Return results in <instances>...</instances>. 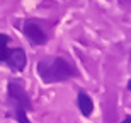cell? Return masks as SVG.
<instances>
[{
  "label": "cell",
  "mask_w": 131,
  "mask_h": 123,
  "mask_svg": "<svg viewBox=\"0 0 131 123\" xmlns=\"http://www.w3.org/2000/svg\"><path fill=\"white\" fill-rule=\"evenodd\" d=\"M123 123H131V116L128 115V116H124V120H123Z\"/></svg>",
  "instance_id": "obj_8"
},
{
  "label": "cell",
  "mask_w": 131,
  "mask_h": 123,
  "mask_svg": "<svg viewBox=\"0 0 131 123\" xmlns=\"http://www.w3.org/2000/svg\"><path fill=\"white\" fill-rule=\"evenodd\" d=\"M5 62L9 63V67L12 70H22L26 67V62H27V58H26V53L24 50L20 48H15L12 50V51H9V55H7V58H5Z\"/></svg>",
  "instance_id": "obj_4"
},
{
  "label": "cell",
  "mask_w": 131,
  "mask_h": 123,
  "mask_svg": "<svg viewBox=\"0 0 131 123\" xmlns=\"http://www.w3.org/2000/svg\"><path fill=\"white\" fill-rule=\"evenodd\" d=\"M24 34L26 38L34 44H44L46 43V34H44V31L39 27L36 22L32 21H27L24 24Z\"/></svg>",
  "instance_id": "obj_3"
},
{
  "label": "cell",
  "mask_w": 131,
  "mask_h": 123,
  "mask_svg": "<svg viewBox=\"0 0 131 123\" xmlns=\"http://www.w3.org/2000/svg\"><path fill=\"white\" fill-rule=\"evenodd\" d=\"M9 43V36L7 34H0V44H7Z\"/></svg>",
  "instance_id": "obj_7"
},
{
  "label": "cell",
  "mask_w": 131,
  "mask_h": 123,
  "mask_svg": "<svg viewBox=\"0 0 131 123\" xmlns=\"http://www.w3.org/2000/svg\"><path fill=\"white\" fill-rule=\"evenodd\" d=\"M7 55H9V48H7V44H0V63L5 62Z\"/></svg>",
  "instance_id": "obj_6"
},
{
  "label": "cell",
  "mask_w": 131,
  "mask_h": 123,
  "mask_svg": "<svg viewBox=\"0 0 131 123\" xmlns=\"http://www.w3.org/2000/svg\"><path fill=\"white\" fill-rule=\"evenodd\" d=\"M78 108H80V111H82L83 116H90L94 111V103L92 99H90V96H89L87 92H78Z\"/></svg>",
  "instance_id": "obj_5"
},
{
  "label": "cell",
  "mask_w": 131,
  "mask_h": 123,
  "mask_svg": "<svg viewBox=\"0 0 131 123\" xmlns=\"http://www.w3.org/2000/svg\"><path fill=\"white\" fill-rule=\"evenodd\" d=\"M38 74L43 82L53 84L72 79L77 72L73 69V65L63 56H46L38 62Z\"/></svg>",
  "instance_id": "obj_1"
},
{
  "label": "cell",
  "mask_w": 131,
  "mask_h": 123,
  "mask_svg": "<svg viewBox=\"0 0 131 123\" xmlns=\"http://www.w3.org/2000/svg\"><path fill=\"white\" fill-rule=\"evenodd\" d=\"M9 103H10V116L19 123H31L26 113L31 109V99L24 87L17 82H9Z\"/></svg>",
  "instance_id": "obj_2"
}]
</instances>
